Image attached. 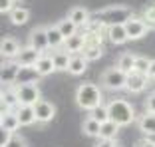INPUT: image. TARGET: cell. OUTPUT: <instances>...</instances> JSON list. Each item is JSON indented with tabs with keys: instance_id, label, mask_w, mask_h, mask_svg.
<instances>
[{
	"instance_id": "cell-43",
	"label": "cell",
	"mask_w": 155,
	"mask_h": 147,
	"mask_svg": "<svg viewBox=\"0 0 155 147\" xmlns=\"http://www.w3.org/2000/svg\"><path fill=\"white\" fill-rule=\"evenodd\" d=\"M153 82H155V80H153Z\"/></svg>"
},
{
	"instance_id": "cell-37",
	"label": "cell",
	"mask_w": 155,
	"mask_h": 147,
	"mask_svg": "<svg viewBox=\"0 0 155 147\" xmlns=\"http://www.w3.org/2000/svg\"><path fill=\"white\" fill-rule=\"evenodd\" d=\"M119 141L117 139H97V143L94 147H117Z\"/></svg>"
},
{
	"instance_id": "cell-31",
	"label": "cell",
	"mask_w": 155,
	"mask_h": 147,
	"mask_svg": "<svg viewBox=\"0 0 155 147\" xmlns=\"http://www.w3.org/2000/svg\"><path fill=\"white\" fill-rule=\"evenodd\" d=\"M87 115H90L91 119H96L97 123H104V121H107V107H105V103H100V106L94 107Z\"/></svg>"
},
{
	"instance_id": "cell-28",
	"label": "cell",
	"mask_w": 155,
	"mask_h": 147,
	"mask_svg": "<svg viewBox=\"0 0 155 147\" xmlns=\"http://www.w3.org/2000/svg\"><path fill=\"white\" fill-rule=\"evenodd\" d=\"M82 56L87 60V64H90V62H96L104 56V46H84Z\"/></svg>"
},
{
	"instance_id": "cell-25",
	"label": "cell",
	"mask_w": 155,
	"mask_h": 147,
	"mask_svg": "<svg viewBox=\"0 0 155 147\" xmlns=\"http://www.w3.org/2000/svg\"><path fill=\"white\" fill-rule=\"evenodd\" d=\"M119 133V125H115L114 121H104V123L100 125V135H97V139H115Z\"/></svg>"
},
{
	"instance_id": "cell-1",
	"label": "cell",
	"mask_w": 155,
	"mask_h": 147,
	"mask_svg": "<svg viewBox=\"0 0 155 147\" xmlns=\"http://www.w3.org/2000/svg\"><path fill=\"white\" fill-rule=\"evenodd\" d=\"M107 107V119L114 121L119 127H125V125H131L137 119L135 107L129 103L127 100H121V97H114L105 103Z\"/></svg>"
},
{
	"instance_id": "cell-22",
	"label": "cell",
	"mask_w": 155,
	"mask_h": 147,
	"mask_svg": "<svg viewBox=\"0 0 155 147\" xmlns=\"http://www.w3.org/2000/svg\"><path fill=\"white\" fill-rule=\"evenodd\" d=\"M8 16H10V22H12L14 26H24V24L30 20V10L22 8V6H14Z\"/></svg>"
},
{
	"instance_id": "cell-20",
	"label": "cell",
	"mask_w": 155,
	"mask_h": 147,
	"mask_svg": "<svg viewBox=\"0 0 155 147\" xmlns=\"http://www.w3.org/2000/svg\"><path fill=\"white\" fill-rule=\"evenodd\" d=\"M86 70H87V60L84 58L82 54H74V56H70L68 74H72V76H82Z\"/></svg>"
},
{
	"instance_id": "cell-41",
	"label": "cell",
	"mask_w": 155,
	"mask_h": 147,
	"mask_svg": "<svg viewBox=\"0 0 155 147\" xmlns=\"http://www.w3.org/2000/svg\"><path fill=\"white\" fill-rule=\"evenodd\" d=\"M14 2H22V0H14Z\"/></svg>"
},
{
	"instance_id": "cell-13",
	"label": "cell",
	"mask_w": 155,
	"mask_h": 147,
	"mask_svg": "<svg viewBox=\"0 0 155 147\" xmlns=\"http://www.w3.org/2000/svg\"><path fill=\"white\" fill-rule=\"evenodd\" d=\"M84 46H86V38H84L82 32H78V34H74V36L66 38L64 44H62V50L68 52L70 56H74V54H82Z\"/></svg>"
},
{
	"instance_id": "cell-12",
	"label": "cell",
	"mask_w": 155,
	"mask_h": 147,
	"mask_svg": "<svg viewBox=\"0 0 155 147\" xmlns=\"http://www.w3.org/2000/svg\"><path fill=\"white\" fill-rule=\"evenodd\" d=\"M38 58H40V54H38L36 50H32L30 46H24V48H20V52H18V56L14 58V62H16L20 68H34Z\"/></svg>"
},
{
	"instance_id": "cell-38",
	"label": "cell",
	"mask_w": 155,
	"mask_h": 147,
	"mask_svg": "<svg viewBox=\"0 0 155 147\" xmlns=\"http://www.w3.org/2000/svg\"><path fill=\"white\" fill-rule=\"evenodd\" d=\"M10 137H12V133H10L8 129H4V127H0V147H4L6 143L10 141Z\"/></svg>"
},
{
	"instance_id": "cell-19",
	"label": "cell",
	"mask_w": 155,
	"mask_h": 147,
	"mask_svg": "<svg viewBox=\"0 0 155 147\" xmlns=\"http://www.w3.org/2000/svg\"><path fill=\"white\" fill-rule=\"evenodd\" d=\"M133 64H135V54L133 52H121L117 56V62H115V68L121 70L125 76L133 74Z\"/></svg>"
},
{
	"instance_id": "cell-15",
	"label": "cell",
	"mask_w": 155,
	"mask_h": 147,
	"mask_svg": "<svg viewBox=\"0 0 155 147\" xmlns=\"http://www.w3.org/2000/svg\"><path fill=\"white\" fill-rule=\"evenodd\" d=\"M137 127H139V131H141L145 137H155V113H141L139 117H137Z\"/></svg>"
},
{
	"instance_id": "cell-7",
	"label": "cell",
	"mask_w": 155,
	"mask_h": 147,
	"mask_svg": "<svg viewBox=\"0 0 155 147\" xmlns=\"http://www.w3.org/2000/svg\"><path fill=\"white\" fill-rule=\"evenodd\" d=\"M28 46L36 50L38 54H46L50 50L48 46V36H46V26H36L32 28V32L28 34Z\"/></svg>"
},
{
	"instance_id": "cell-16",
	"label": "cell",
	"mask_w": 155,
	"mask_h": 147,
	"mask_svg": "<svg viewBox=\"0 0 155 147\" xmlns=\"http://www.w3.org/2000/svg\"><path fill=\"white\" fill-rule=\"evenodd\" d=\"M147 83H149V80H147L145 76L129 74L127 80H125V90H127L129 93H139V92H143V90L147 87Z\"/></svg>"
},
{
	"instance_id": "cell-2",
	"label": "cell",
	"mask_w": 155,
	"mask_h": 147,
	"mask_svg": "<svg viewBox=\"0 0 155 147\" xmlns=\"http://www.w3.org/2000/svg\"><path fill=\"white\" fill-rule=\"evenodd\" d=\"M100 103H104V92L101 87L94 82H82L76 90V106L84 111H91L94 107H97Z\"/></svg>"
},
{
	"instance_id": "cell-42",
	"label": "cell",
	"mask_w": 155,
	"mask_h": 147,
	"mask_svg": "<svg viewBox=\"0 0 155 147\" xmlns=\"http://www.w3.org/2000/svg\"><path fill=\"white\" fill-rule=\"evenodd\" d=\"M117 147H123V145H121V143H119V145H117Z\"/></svg>"
},
{
	"instance_id": "cell-6",
	"label": "cell",
	"mask_w": 155,
	"mask_h": 147,
	"mask_svg": "<svg viewBox=\"0 0 155 147\" xmlns=\"http://www.w3.org/2000/svg\"><path fill=\"white\" fill-rule=\"evenodd\" d=\"M123 28H125L127 40H141V38H145V36H147V32H149V28L145 26V22H143L139 16H135V14H133L131 18L125 20Z\"/></svg>"
},
{
	"instance_id": "cell-17",
	"label": "cell",
	"mask_w": 155,
	"mask_h": 147,
	"mask_svg": "<svg viewBox=\"0 0 155 147\" xmlns=\"http://www.w3.org/2000/svg\"><path fill=\"white\" fill-rule=\"evenodd\" d=\"M14 115L18 119L20 127H28V125H34L36 123V117H34V109L30 106H18L14 109Z\"/></svg>"
},
{
	"instance_id": "cell-18",
	"label": "cell",
	"mask_w": 155,
	"mask_h": 147,
	"mask_svg": "<svg viewBox=\"0 0 155 147\" xmlns=\"http://www.w3.org/2000/svg\"><path fill=\"white\" fill-rule=\"evenodd\" d=\"M105 36H107V40H110L111 44H115V46H121V44H125V42H127V34H125L123 24H114V26H107Z\"/></svg>"
},
{
	"instance_id": "cell-10",
	"label": "cell",
	"mask_w": 155,
	"mask_h": 147,
	"mask_svg": "<svg viewBox=\"0 0 155 147\" xmlns=\"http://www.w3.org/2000/svg\"><path fill=\"white\" fill-rule=\"evenodd\" d=\"M68 18L72 20V24L76 28H82V26H87V24H90L91 14H90V10H87L86 6H74V8H70Z\"/></svg>"
},
{
	"instance_id": "cell-8",
	"label": "cell",
	"mask_w": 155,
	"mask_h": 147,
	"mask_svg": "<svg viewBox=\"0 0 155 147\" xmlns=\"http://www.w3.org/2000/svg\"><path fill=\"white\" fill-rule=\"evenodd\" d=\"M32 109H34L36 123H50L56 117V106L48 100H40L36 106H32Z\"/></svg>"
},
{
	"instance_id": "cell-11",
	"label": "cell",
	"mask_w": 155,
	"mask_h": 147,
	"mask_svg": "<svg viewBox=\"0 0 155 147\" xmlns=\"http://www.w3.org/2000/svg\"><path fill=\"white\" fill-rule=\"evenodd\" d=\"M34 72H36L38 78H46V76H50V74L56 72L54 68V62H52V54H40V58L36 60V64H34Z\"/></svg>"
},
{
	"instance_id": "cell-4",
	"label": "cell",
	"mask_w": 155,
	"mask_h": 147,
	"mask_svg": "<svg viewBox=\"0 0 155 147\" xmlns=\"http://www.w3.org/2000/svg\"><path fill=\"white\" fill-rule=\"evenodd\" d=\"M100 22L105 26H114V24H125V20L131 18L133 12L129 6H107V8L100 10Z\"/></svg>"
},
{
	"instance_id": "cell-24",
	"label": "cell",
	"mask_w": 155,
	"mask_h": 147,
	"mask_svg": "<svg viewBox=\"0 0 155 147\" xmlns=\"http://www.w3.org/2000/svg\"><path fill=\"white\" fill-rule=\"evenodd\" d=\"M52 62H54L56 72H68V64H70V54L64 50H56L52 54Z\"/></svg>"
},
{
	"instance_id": "cell-33",
	"label": "cell",
	"mask_w": 155,
	"mask_h": 147,
	"mask_svg": "<svg viewBox=\"0 0 155 147\" xmlns=\"http://www.w3.org/2000/svg\"><path fill=\"white\" fill-rule=\"evenodd\" d=\"M36 72L34 68H20V74H18V80L16 83H26V82H36Z\"/></svg>"
},
{
	"instance_id": "cell-29",
	"label": "cell",
	"mask_w": 155,
	"mask_h": 147,
	"mask_svg": "<svg viewBox=\"0 0 155 147\" xmlns=\"http://www.w3.org/2000/svg\"><path fill=\"white\" fill-rule=\"evenodd\" d=\"M139 18H141L143 22H145V26L149 28V30H155V4H149V6H145Z\"/></svg>"
},
{
	"instance_id": "cell-23",
	"label": "cell",
	"mask_w": 155,
	"mask_h": 147,
	"mask_svg": "<svg viewBox=\"0 0 155 147\" xmlns=\"http://www.w3.org/2000/svg\"><path fill=\"white\" fill-rule=\"evenodd\" d=\"M0 127L8 129L10 133H16V129H18L20 125H18V119H16L14 111L6 109V111H2V113H0Z\"/></svg>"
},
{
	"instance_id": "cell-27",
	"label": "cell",
	"mask_w": 155,
	"mask_h": 147,
	"mask_svg": "<svg viewBox=\"0 0 155 147\" xmlns=\"http://www.w3.org/2000/svg\"><path fill=\"white\" fill-rule=\"evenodd\" d=\"M56 28H58V32L62 34V38H70V36H74V34H78V28L72 24V20L66 16V18H62L58 24H56Z\"/></svg>"
},
{
	"instance_id": "cell-32",
	"label": "cell",
	"mask_w": 155,
	"mask_h": 147,
	"mask_svg": "<svg viewBox=\"0 0 155 147\" xmlns=\"http://www.w3.org/2000/svg\"><path fill=\"white\" fill-rule=\"evenodd\" d=\"M2 106H4V109H10V111H14L16 107H18V100H16V96H14L12 87H10L8 92L2 93Z\"/></svg>"
},
{
	"instance_id": "cell-39",
	"label": "cell",
	"mask_w": 155,
	"mask_h": 147,
	"mask_svg": "<svg viewBox=\"0 0 155 147\" xmlns=\"http://www.w3.org/2000/svg\"><path fill=\"white\" fill-rule=\"evenodd\" d=\"M133 147H155V139H151V137H143V139H139V141H137Z\"/></svg>"
},
{
	"instance_id": "cell-34",
	"label": "cell",
	"mask_w": 155,
	"mask_h": 147,
	"mask_svg": "<svg viewBox=\"0 0 155 147\" xmlns=\"http://www.w3.org/2000/svg\"><path fill=\"white\" fill-rule=\"evenodd\" d=\"M4 147H28V141H26V137H22L20 133H12L10 141L6 143Z\"/></svg>"
},
{
	"instance_id": "cell-9",
	"label": "cell",
	"mask_w": 155,
	"mask_h": 147,
	"mask_svg": "<svg viewBox=\"0 0 155 147\" xmlns=\"http://www.w3.org/2000/svg\"><path fill=\"white\" fill-rule=\"evenodd\" d=\"M20 74V66L16 62H4L0 66V86H16V80H18Z\"/></svg>"
},
{
	"instance_id": "cell-21",
	"label": "cell",
	"mask_w": 155,
	"mask_h": 147,
	"mask_svg": "<svg viewBox=\"0 0 155 147\" xmlns=\"http://www.w3.org/2000/svg\"><path fill=\"white\" fill-rule=\"evenodd\" d=\"M46 36H48V46H50V50H62V44H64V38H62V34L58 32V28H56V24H52V26H46Z\"/></svg>"
},
{
	"instance_id": "cell-35",
	"label": "cell",
	"mask_w": 155,
	"mask_h": 147,
	"mask_svg": "<svg viewBox=\"0 0 155 147\" xmlns=\"http://www.w3.org/2000/svg\"><path fill=\"white\" fill-rule=\"evenodd\" d=\"M145 111L147 113H155V92H151L145 97Z\"/></svg>"
},
{
	"instance_id": "cell-26",
	"label": "cell",
	"mask_w": 155,
	"mask_h": 147,
	"mask_svg": "<svg viewBox=\"0 0 155 147\" xmlns=\"http://www.w3.org/2000/svg\"><path fill=\"white\" fill-rule=\"evenodd\" d=\"M100 125L101 123H97L96 119H91L90 115H87L86 119L82 121V133L86 135V137H97V135H100Z\"/></svg>"
},
{
	"instance_id": "cell-5",
	"label": "cell",
	"mask_w": 155,
	"mask_h": 147,
	"mask_svg": "<svg viewBox=\"0 0 155 147\" xmlns=\"http://www.w3.org/2000/svg\"><path fill=\"white\" fill-rule=\"evenodd\" d=\"M125 80L127 76L117 70L115 66H110L105 68L104 72L100 74V83L104 90H110V92H119V90H125Z\"/></svg>"
},
{
	"instance_id": "cell-3",
	"label": "cell",
	"mask_w": 155,
	"mask_h": 147,
	"mask_svg": "<svg viewBox=\"0 0 155 147\" xmlns=\"http://www.w3.org/2000/svg\"><path fill=\"white\" fill-rule=\"evenodd\" d=\"M12 92L18 100V106H36L38 101L42 100V92L40 86L36 82H26V83H16L12 86Z\"/></svg>"
},
{
	"instance_id": "cell-36",
	"label": "cell",
	"mask_w": 155,
	"mask_h": 147,
	"mask_svg": "<svg viewBox=\"0 0 155 147\" xmlns=\"http://www.w3.org/2000/svg\"><path fill=\"white\" fill-rule=\"evenodd\" d=\"M14 0H0V14H10V10L14 8Z\"/></svg>"
},
{
	"instance_id": "cell-30",
	"label": "cell",
	"mask_w": 155,
	"mask_h": 147,
	"mask_svg": "<svg viewBox=\"0 0 155 147\" xmlns=\"http://www.w3.org/2000/svg\"><path fill=\"white\" fill-rule=\"evenodd\" d=\"M151 58L147 56H135V64H133V74H139V76H145L147 68H149Z\"/></svg>"
},
{
	"instance_id": "cell-14",
	"label": "cell",
	"mask_w": 155,
	"mask_h": 147,
	"mask_svg": "<svg viewBox=\"0 0 155 147\" xmlns=\"http://www.w3.org/2000/svg\"><path fill=\"white\" fill-rule=\"evenodd\" d=\"M20 42L16 40V38L12 36H6L0 40V56H4V58H8V60H14L16 56H18L20 52Z\"/></svg>"
},
{
	"instance_id": "cell-40",
	"label": "cell",
	"mask_w": 155,
	"mask_h": 147,
	"mask_svg": "<svg viewBox=\"0 0 155 147\" xmlns=\"http://www.w3.org/2000/svg\"><path fill=\"white\" fill-rule=\"evenodd\" d=\"M147 80H155V60L149 62V68H147V74H145Z\"/></svg>"
}]
</instances>
